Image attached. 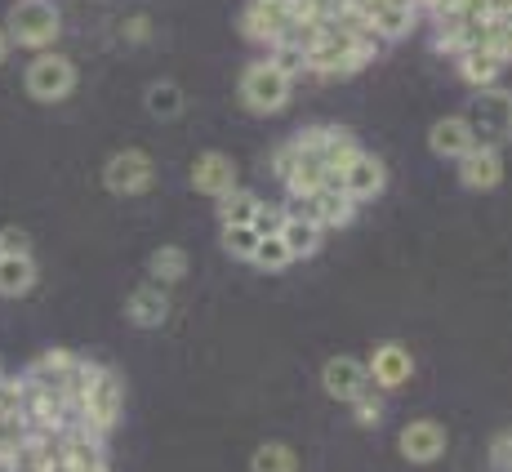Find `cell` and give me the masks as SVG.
Masks as SVG:
<instances>
[{"instance_id":"6da1fadb","label":"cell","mask_w":512,"mask_h":472,"mask_svg":"<svg viewBox=\"0 0 512 472\" xmlns=\"http://www.w3.org/2000/svg\"><path fill=\"white\" fill-rule=\"evenodd\" d=\"M379 41L374 36H343L334 32V27H326V36H321L317 45L303 54V67H308L312 76H326V81H334V76H352L361 72V67H370L374 58H379Z\"/></svg>"},{"instance_id":"7a4b0ae2","label":"cell","mask_w":512,"mask_h":472,"mask_svg":"<svg viewBox=\"0 0 512 472\" xmlns=\"http://www.w3.org/2000/svg\"><path fill=\"white\" fill-rule=\"evenodd\" d=\"M121 415H125V379L116 375L112 366H98V361H94L76 424H85L90 432H98V437H107V432L121 424Z\"/></svg>"},{"instance_id":"3957f363","label":"cell","mask_w":512,"mask_h":472,"mask_svg":"<svg viewBox=\"0 0 512 472\" xmlns=\"http://www.w3.org/2000/svg\"><path fill=\"white\" fill-rule=\"evenodd\" d=\"M58 32H63V18H58L54 0H14L9 5V18H5L9 45L41 54V49H54Z\"/></svg>"},{"instance_id":"277c9868","label":"cell","mask_w":512,"mask_h":472,"mask_svg":"<svg viewBox=\"0 0 512 472\" xmlns=\"http://www.w3.org/2000/svg\"><path fill=\"white\" fill-rule=\"evenodd\" d=\"M290 94H294V81L272 58H254L241 72V81H236V98H241V107L254 116H277L281 107L290 103Z\"/></svg>"},{"instance_id":"5b68a950","label":"cell","mask_w":512,"mask_h":472,"mask_svg":"<svg viewBox=\"0 0 512 472\" xmlns=\"http://www.w3.org/2000/svg\"><path fill=\"white\" fill-rule=\"evenodd\" d=\"M464 121L472 125L481 147H499V152H504V143H512V90H504V85L477 90Z\"/></svg>"},{"instance_id":"8992f818","label":"cell","mask_w":512,"mask_h":472,"mask_svg":"<svg viewBox=\"0 0 512 472\" xmlns=\"http://www.w3.org/2000/svg\"><path fill=\"white\" fill-rule=\"evenodd\" d=\"M23 90L36 103H63V98L76 94V63L54 54V49H41L23 72Z\"/></svg>"},{"instance_id":"52a82bcc","label":"cell","mask_w":512,"mask_h":472,"mask_svg":"<svg viewBox=\"0 0 512 472\" xmlns=\"http://www.w3.org/2000/svg\"><path fill=\"white\" fill-rule=\"evenodd\" d=\"M156 183V161L143 147H121L103 165V188L112 196H143Z\"/></svg>"},{"instance_id":"ba28073f","label":"cell","mask_w":512,"mask_h":472,"mask_svg":"<svg viewBox=\"0 0 512 472\" xmlns=\"http://www.w3.org/2000/svg\"><path fill=\"white\" fill-rule=\"evenodd\" d=\"M352 5L366 14V23H370V32L379 36L383 45H392V41H406L410 32H415V23H419V0H352Z\"/></svg>"},{"instance_id":"9c48e42d","label":"cell","mask_w":512,"mask_h":472,"mask_svg":"<svg viewBox=\"0 0 512 472\" xmlns=\"http://www.w3.org/2000/svg\"><path fill=\"white\" fill-rule=\"evenodd\" d=\"M290 214H299V219H308V223H317L321 232H330V228H348L352 223V214H357V205L343 196V188H334V183H326V188H317V192H303V196H290Z\"/></svg>"},{"instance_id":"30bf717a","label":"cell","mask_w":512,"mask_h":472,"mask_svg":"<svg viewBox=\"0 0 512 472\" xmlns=\"http://www.w3.org/2000/svg\"><path fill=\"white\" fill-rule=\"evenodd\" d=\"M294 18H299L294 14V0H250V5L241 9V36L272 49Z\"/></svg>"},{"instance_id":"8fae6325","label":"cell","mask_w":512,"mask_h":472,"mask_svg":"<svg viewBox=\"0 0 512 472\" xmlns=\"http://www.w3.org/2000/svg\"><path fill=\"white\" fill-rule=\"evenodd\" d=\"M308 134V143L317 147V156H321V165H326V174H330V183L339 188V179H343V170H348L352 161H357L366 147H361L357 139H352L348 130H330V125H312V130H303Z\"/></svg>"},{"instance_id":"7c38bea8","label":"cell","mask_w":512,"mask_h":472,"mask_svg":"<svg viewBox=\"0 0 512 472\" xmlns=\"http://www.w3.org/2000/svg\"><path fill=\"white\" fill-rule=\"evenodd\" d=\"M321 388H326V397H334V401H357L361 392L370 388V370H366V361L361 357H330L326 366H321Z\"/></svg>"},{"instance_id":"4fadbf2b","label":"cell","mask_w":512,"mask_h":472,"mask_svg":"<svg viewBox=\"0 0 512 472\" xmlns=\"http://www.w3.org/2000/svg\"><path fill=\"white\" fill-rule=\"evenodd\" d=\"M366 370H370V388L397 392L401 383H410V375H415V357H410V348H401V343H379V348L370 352Z\"/></svg>"},{"instance_id":"5bb4252c","label":"cell","mask_w":512,"mask_h":472,"mask_svg":"<svg viewBox=\"0 0 512 472\" xmlns=\"http://www.w3.org/2000/svg\"><path fill=\"white\" fill-rule=\"evenodd\" d=\"M339 188H343V196H348L352 205H366V201H374V196L388 188V165H383L374 152H361L357 161L343 170Z\"/></svg>"},{"instance_id":"9a60e30c","label":"cell","mask_w":512,"mask_h":472,"mask_svg":"<svg viewBox=\"0 0 512 472\" xmlns=\"http://www.w3.org/2000/svg\"><path fill=\"white\" fill-rule=\"evenodd\" d=\"M187 179H192V188L201 196L219 201V196H228L236 188V165L228 152H201L192 161V170H187Z\"/></svg>"},{"instance_id":"2e32d148","label":"cell","mask_w":512,"mask_h":472,"mask_svg":"<svg viewBox=\"0 0 512 472\" xmlns=\"http://www.w3.org/2000/svg\"><path fill=\"white\" fill-rule=\"evenodd\" d=\"M281 183H285V192H290V196L317 192V188H326V183H330L326 165H321L317 147L308 143V134H294V161H290V174H285Z\"/></svg>"},{"instance_id":"e0dca14e","label":"cell","mask_w":512,"mask_h":472,"mask_svg":"<svg viewBox=\"0 0 512 472\" xmlns=\"http://www.w3.org/2000/svg\"><path fill=\"white\" fill-rule=\"evenodd\" d=\"M459 183L468 192H495L504 183V152L499 147H472V152L459 161Z\"/></svg>"},{"instance_id":"ac0fdd59","label":"cell","mask_w":512,"mask_h":472,"mask_svg":"<svg viewBox=\"0 0 512 472\" xmlns=\"http://www.w3.org/2000/svg\"><path fill=\"white\" fill-rule=\"evenodd\" d=\"M397 446L410 464H437V459L446 455V428H441L437 419H415V424L401 428Z\"/></svg>"},{"instance_id":"d6986e66","label":"cell","mask_w":512,"mask_h":472,"mask_svg":"<svg viewBox=\"0 0 512 472\" xmlns=\"http://www.w3.org/2000/svg\"><path fill=\"white\" fill-rule=\"evenodd\" d=\"M428 147H432V156H441V161H464L472 147H477V134H472V125L464 116H441V121L428 130Z\"/></svg>"},{"instance_id":"ffe728a7","label":"cell","mask_w":512,"mask_h":472,"mask_svg":"<svg viewBox=\"0 0 512 472\" xmlns=\"http://www.w3.org/2000/svg\"><path fill=\"white\" fill-rule=\"evenodd\" d=\"M125 317L139 330H161L165 321H170V294H165V285H156V281L139 285V290L125 299Z\"/></svg>"},{"instance_id":"44dd1931","label":"cell","mask_w":512,"mask_h":472,"mask_svg":"<svg viewBox=\"0 0 512 472\" xmlns=\"http://www.w3.org/2000/svg\"><path fill=\"white\" fill-rule=\"evenodd\" d=\"M36 259L32 254H0V299H23L36 290Z\"/></svg>"},{"instance_id":"7402d4cb","label":"cell","mask_w":512,"mask_h":472,"mask_svg":"<svg viewBox=\"0 0 512 472\" xmlns=\"http://www.w3.org/2000/svg\"><path fill=\"white\" fill-rule=\"evenodd\" d=\"M455 58H459V76H464L472 90H486V85H495L499 72H504V63H499V58L490 54L486 45H468L464 54H455Z\"/></svg>"},{"instance_id":"603a6c76","label":"cell","mask_w":512,"mask_h":472,"mask_svg":"<svg viewBox=\"0 0 512 472\" xmlns=\"http://www.w3.org/2000/svg\"><path fill=\"white\" fill-rule=\"evenodd\" d=\"M277 236H281L285 250H290V259H312V254L321 250V236L326 232H321L317 223H308V219H299V214L285 210V223H281Z\"/></svg>"},{"instance_id":"cb8c5ba5","label":"cell","mask_w":512,"mask_h":472,"mask_svg":"<svg viewBox=\"0 0 512 472\" xmlns=\"http://www.w3.org/2000/svg\"><path fill=\"white\" fill-rule=\"evenodd\" d=\"M259 205H263L259 196L236 183L228 196H219V223H223V228H245V223L254 228V214H259Z\"/></svg>"},{"instance_id":"d4e9b609","label":"cell","mask_w":512,"mask_h":472,"mask_svg":"<svg viewBox=\"0 0 512 472\" xmlns=\"http://www.w3.org/2000/svg\"><path fill=\"white\" fill-rule=\"evenodd\" d=\"M143 103H147V112H152L156 121H179L183 107H187V94L174 81H152L147 85V94H143Z\"/></svg>"},{"instance_id":"484cf974","label":"cell","mask_w":512,"mask_h":472,"mask_svg":"<svg viewBox=\"0 0 512 472\" xmlns=\"http://www.w3.org/2000/svg\"><path fill=\"white\" fill-rule=\"evenodd\" d=\"M187 250L183 245H161V250H152V259H147V272H152L156 285H179L187 277Z\"/></svg>"},{"instance_id":"4316f807","label":"cell","mask_w":512,"mask_h":472,"mask_svg":"<svg viewBox=\"0 0 512 472\" xmlns=\"http://www.w3.org/2000/svg\"><path fill=\"white\" fill-rule=\"evenodd\" d=\"M481 45H486L490 54L508 67L512 63V18L508 14H490L486 23H481Z\"/></svg>"},{"instance_id":"83f0119b","label":"cell","mask_w":512,"mask_h":472,"mask_svg":"<svg viewBox=\"0 0 512 472\" xmlns=\"http://www.w3.org/2000/svg\"><path fill=\"white\" fill-rule=\"evenodd\" d=\"M250 472H299V459L285 441H263L250 459Z\"/></svg>"},{"instance_id":"f1b7e54d","label":"cell","mask_w":512,"mask_h":472,"mask_svg":"<svg viewBox=\"0 0 512 472\" xmlns=\"http://www.w3.org/2000/svg\"><path fill=\"white\" fill-rule=\"evenodd\" d=\"M321 36H326V23H321V18H303V14H299L290 27H285V36H281L277 45H285V49H299V54H308V49L317 45Z\"/></svg>"},{"instance_id":"f546056e","label":"cell","mask_w":512,"mask_h":472,"mask_svg":"<svg viewBox=\"0 0 512 472\" xmlns=\"http://www.w3.org/2000/svg\"><path fill=\"white\" fill-rule=\"evenodd\" d=\"M254 268H259V272H285V268H290V250H285V245H281V236H263V241H259V250H254Z\"/></svg>"},{"instance_id":"4dcf8cb0","label":"cell","mask_w":512,"mask_h":472,"mask_svg":"<svg viewBox=\"0 0 512 472\" xmlns=\"http://www.w3.org/2000/svg\"><path fill=\"white\" fill-rule=\"evenodd\" d=\"M259 241L263 236L245 223V228H223V250L232 254V259H241V263H250L254 259V250H259Z\"/></svg>"},{"instance_id":"1f68e13d","label":"cell","mask_w":512,"mask_h":472,"mask_svg":"<svg viewBox=\"0 0 512 472\" xmlns=\"http://www.w3.org/2000/svg\"><path fill=\"white\" fill-rule=\"evenodd\" d=\"M352 406V419H357L361 428H379L383 424V392L379 388H366L357 401H348Z\"/></svg>"},{"instance_id":"d6a6232c","label":"cell","mask_w":512,"mask_h":472,"mask_svg":"<svg viewBox=\"0 0 512 472\" xmlns=\"http://www.w3.org/2000/svg\"><path fill=\"white\" fill-rule=\"evenodd\" d=\"M27 406V383L23 375H0V415H23Z\"/></svg>"},{"instance_id":"836d02e7","label":"cell","mask_w":512,"mask_h":472,"mask_svg":"<svg viewBox=\"0 0 512 472\" xmlns=\"http://www.w3.org/2000/svg\"><path fill=\"white\" fill-rule=\"evenodd\" d=\"M343 9H352V0H294V14L321 18V23H330L334 14H343Z\"/></svg>"},{"instance_id":"e575fe53","label":"cell","mask_w":512,"mask_h":472,"mask_svg":"<svg viewBox=\"0 0 512 472\" xmlns=\"http://www.w3.org/2000/svg\"><path fill=\"white\" fill-rule=\"evenodd\" d=\"M272 63H277L281 67V72L285 76H290V81H299V76L303 72H308V67H303V54H299V49H285V45H272Z\"/></svg>"},{"instance_id":"d590c367","label":"cell","mask_w":512,"mask_h":472,"mask_svg":"<svg viewBox=\"0 0 512 472\" xmlns=\"http://www.w3.org/2000/svg\"><path fill=\"white\" fill-rule=\"evenodd\" d=\"M490 472H512V432H499L490 441Z\"/></svg>"},{"instance_id":"8d00e7d4","label":"cell","mask_w":512,"mask_h":472,"mask_svg":"<svg viewBox=\"0 0 512 472\" xmlns=\"http://www.w3.org/2000/svg\"><path fill=\"white\" fill-rule=\"evenodd\" d=\"M0 254H32V236H27L23 228H0Z\"/></svg>"},{"instance_id":"74e56055","label":"cell","mask_w":512,"mask_h":472,"mask_svg":"<svg viewBox=\"0 0 512 472\" xmlns=\"http://www.w3.org/2000/svg\"><path fill=\"white\" fill-rule=\"evenodd\" d=\"M285 223V210H277V205H259V214H254V232L259 236H277Z\"/></svg>"},{"instance_id":"f35d334b","label":"cell","mask_w":512,"mask_h":472,"mask_svg":"<svg viewBox=\"0 0 512 472\" xmlns=\"http://www.w3.org/2000/svg\"><path fill=\"white\" fill-rule=\"evenodd\" d=\"M121 36H125V41H130V45H143V41H152V18H143V14L125 18Z\"/></svg>"},{"instance_id":"ab89813d","label":"cell","mask_w":512,"mask_h":472,"mask_svg":"<svg viewBox=\"0 0 512 472\" xmlns=\"http://www.w3.org/2000/svg\"><path fill=\"white\" fill-rule=\"evenodd\" d=\"M9 49H14V45H9V36H5V27H0V63H5V58H9Z\"/></svg>"},{"instance_id":"60d3db41","label":"cell","mask_w":512,"mask_h":472,"mask_svg":"<svg viewBox=\"0 0 512 472\" xmlns=\"http://www.w3.org/2000/svg\"><path fill=\"white\" fill-rule=\"evenodd\" d=\"M0 375H9V370H5V357H0Z\"/></svg>"}]
</instances>
